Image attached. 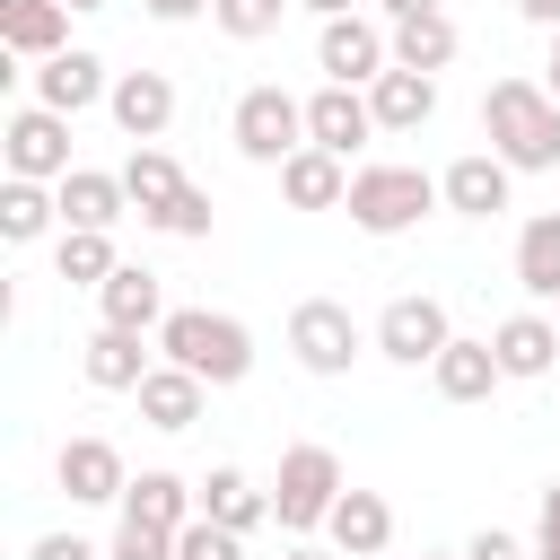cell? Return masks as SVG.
Returning a JSON list of instances; mask_svg holds the SVG:
<instances>
[{
    "mask_svg": "<svg viewBox=\"0 0 560 560\" xmlns=\"http://www.w3.org/2000/svg\"><path fill=\"white\" fill-rule=\"evenodd\" d=\"M122 192H131V210H140V219H158V210L184 192V166H175L158 140H140V149L122 158Z\"/></svg>",
    "mask_w": 560,
    "mask_h": 560,
    "instance_id": "28",
    "label": "cell"
},
{
    "mask_svg": "<svg viewBox=\"0 0 560 560\" xmlns=\"http://www.w3.org/2000/svg\"><path fill=\"white\" fill-rule=\"evenodd\" d=\"M298 9H315V18H350V0H298Z\"/></svg>",
    "mask_w": 560,
    "mask_h": 560,
    "instance_id": "43",
    "label": "cell"
},
{
    "mask_svg": "<svg viewBox=\"0 0 560 560\" xmlns=\"http://www.w3.org/2000/svg\"><path fill=\"white\" fill-rule=\"evenodd\" d=\"M0 44L18 61H52L70 44V0H0Z\"/></svg>",
    "mask_w": 560,
    "mask_h": 560,
    "instance_id": "22",
    "label": "cell"
},
{
    "mask_svg": "<svg viewBox=\"0 0 560 560\" xmlns=\"http://www.w3.org/2000/svg\"><path fill=\"white\" fill-rule=\"evenodd\" d=\"M140 9H149V18H158V26H184V18H201V9H210V0H140Z\"/></svg>",
    "mask_w": 560,
    "mask_h": 560,
    "instance_id": "38",
    "label": "cell"
},
{
    "mask_svg": "<svg viewBox=\"0 0 560 560\" xmlns=\"http://www.w3.org/2000/svg\"><path fill=\"white\" fill-rule=\"evenodd\" d=\"M201 516L228 525V534H254L271 516V490H254V472H236V464H210L201 472Z\"/></svg>",
    "mask_w": 560,
    "mask_h": 560,
    "instance_id": "26",
    "label": "cell"
},
{
    "mask_svg": "<svg viewBox=\"0 0 560 560\" xmlns=\"http://www.w3.org/2000/svg\"><path fill=\"white\" fill-rule=\"evenodd\" d=\"M376 9H385V26H402V18H429L438 0H376Z\"/></svg>",
    "mask_w": 560,
    "mask_h": 560,
    "instance_id": "40",
    "label": "cell"
},
{
    "mask_svg": "<svg viewBox=\"0 0 560 560\" xmlns=\"http://www.w3.org/2000/svg\"><path fill=\"white\" fill-rule=\"evenodd\" d=\"M298 0H210V18H219V35H236V44H262V35H280V18H289Z\"/></svg>",
    "mask_w": 560,
    "mask_h": 560,
    "instance_id": "32",
    "label": "cell"
},
{
    "mask_svg": "<svg viewBox=\"0 0 560 560\" xmlns=\"http://www.w3.org/2000/svg\"><path fill=\"white\" fill-rule=\"evenodd\" d=\"M534 560H560V481H542V508H534Z\"/></svg>",
    "mask_w": 560,
    "mask_h": 560,
    "instance_id": "35",
    "label": "cell"
},
{
    "mask_svg": "<svg viewBox=\"0 0 560 560\" xmlns=\"http://www.w3.org/2000/svg\"><path fill=\"white\" fill-rule=\"evenodd\" d=\"M394 368H429L446 341H455V324H446V306L429 298V289H411V298H394L385 315H376V332H368Z\"/></svg>",
    "mask_w": 560,
    "mask_h": 560,
    "instance_id": "9",
    "label": "cell"
},
{
    "mask_svg": "<svg viewBox=\"0 0 560 560\" xmlns=\"http://www.w3.org/2000/svg\"><path fill=\"white\" fill-rule=\"evenodd\" d=\"M385 560H394V551H385Z\"/></svg>",
    "mask_w": 560,
    "mask_h": 560,
    "instance_id": "46",
    "label": "cell"
},
{
    "mask_svg": "<svg viewBox=\"0 0 560 560\" xmlns=\"http://www.w3.org/2000/svg\"><path fill=\"white\" fill-rule=\"evenodd\" d=\"M105 114L122 122V140H158V131L175 122V79H166V70H114Z\"/></svg>",
    "mask_w": 560,
    "mask_h": 560,
    "instance_id": "15",
    "label": "cell"
},
{
    "mask_svg": "<svg viewBox=\"0 0 560 560\" xmlns=\"http://www.w3.org/2000/svg\"><path fill=\"white\" fill-rule=\"evenodd\" d=\"M490 350H499V368H508L516 385H534V376H551V368H560V324L525 306V315H508V324L490 332Z\"/></svg>",
    "mask_w": 560,
    "mask_h": 560,
    "instance_id": "21",
    "label": "cell"
},
{
    "mask_svg": "<svg viewBox=\"0 0 560 560\" xmlns=\"http://www.w3.org/2000/svg\"><path fill=\"white\" fill-rule=\"evenodd\" d=\"M508 184H516V166H508L499 149H464V158L438 175V201H446L455 219H499V210H508Z\"/></svg>",
    "mask_w": 560,
    "mask_h": 560,
    "instance_id": "12",
    "label": "cell"
},
{
    "mask_svg": "<svg viewBox=\"0 0 560 560\" xmlns=\"http://www.w3.org/2000/svg\"><path fill=\"white\" fill-rule=\"evenodd\" d=\"M70 9H105V0H70Z\"/></svg>",
    "mask_w": 560,
    "mask_h": 560,
    "instance_id": "45",
    "label": "cell"
},
{
    "mask_svg": "<svg viewBox=\"0 0 560 560\" xmlns=\"http://www.w3.org/2000/svg\"><path fill=\"white\" fill-rule=\"evenodd\" d=\"M359 350H368V332H359V315H350L341 298H306V306H289V359H298L306 376H350Z\"/></svg>",
    "mask_w": 560,
    "mask_h": 560,
    "instance_id": "6",
    "label": "cell"
},
{
    "mask_svg": "<svg viewBox=\"0 0 560 560\" xmlns=\"http://www.w3.org/2000/svg\"><path fill=\"white\" fill-rule=\"evenodd\" d=\"M464 560H534V542H516V534H499V525H490V534H472V542H464Z\"/></svg>",
    "mask_w": 560,
    "mask_h": 560,
    "instance_id": "37",
    "label": "cell"
},
{
    "mask_svg": "<svg viewBox=\"0 0 560 560\" xmlns=\"http://www.w3.org/2000/svg\"><path fill=\"white\" fill-rule=\"evenodd\" d=\"M499 376H508V368H499V350H490V341H464V332L429 359V385H438L446 402H490V385H499Z\"/></svg>",
    "mask_w": 560,
    "mask_h": 560,
    "instance_id": "24",
    "label": "cell"
},
{
    "mask_svg": "<svg viewBox=\"0 0 560 560\" xmlns=\"http://www.w3.org/2000/svg\"><path fill=\"white\" fill-rule=\"evenodd\" d=\"M26 79H35V105H52V114H88V105H105V96H114L105 61H96V52H79V44H61L52 61H35Z\"/></svg>",
    "mask_w": 560,
    "mask_h": 560,
    "instance_id": "13",
    "label": "cell"
},
{
    "mask_svg": "<svg viewBox=\"0 0 560 560\" xmlns=\"http://www.w3.org/2000/svg\"><path fill=\"white\" fill-rule=\"evenodd\" d=\"M306 140H315V149H332V158L368 149V140H376V105H368V88L324 79V88L306 96Z\"/></svg>",
    "mask_w": 560,
    "mask_h": 560,
    "instance_id": "11",
    "label": "cell"
},
{
    "mask_svg": "<svg viewBox=\"0 0 560 560\" xmlns=\"http://www.w3.org/2000/svg\"><path fill=\"white\" fill-rule=\"evenodd\" d=\"M280 192H289V210H341L350 201V158L306 140L298 158H280Z\"/></svg>",
    "mask_w": 560,
    "mask_h": 560,
    "instance_id": "19",
    "label": "cell"
},
{
    "mask_svg": "<svg viewBox=\"0 0 560 560\" xmlns=\"http://www.w3.org/2000/svg\"><path fill=\"white\" fill-rule=\"evenodd\" d=\"M52 192H61V228H114V219L131 210L122 175H105V166H70Z\"/></svg>",
    "mask_w": 560,
    "mask_h": 560,
    "instance_id": "25",
    "label": "cell"
},
{
    "mask_svg": "<svg viewBox=\"0 0 560 560\" xmlns=\"http://www.w3.org/2000/svg\"><path fill=\"white\" fill-rule=\"evenodd\" d=\"M52 219H61V192H52V184H35V175H9V184H0V236H9V245H35Z\"/></svg>",
    "mask_w": 560,
    "mask_h": 560,
    "instance_id": "29",
    "label": "cell"
},
{
    "mask_svg": "<svg viewBox=\"0 0 560 560\" xmlns=\"http://www.w3.org/2000/svg\"><path fill=\"white\" fill-rule=\"evenodd\" d=\"M455 44H464V35H455V18H446V9H429V18H402V26H394V61H402V70H429V79L455 61Z\"/></svg>",
    "mask_w": 560,
    "mask_h": 560,
    "instance_id": "30",
    "label": "cell"
},
{
    "mask_svg": "<svg viewBox=\"0 0 560 560\" xmlns=\"http://www.w3.org/2000/svg\"><path fill=\"white\" fill-rule=\"evenodd\" d=\"M201 394H210V385H201L192 368H175V359H158V368L140 376V420H149L158 438H184V429L201 420Z\"/></svg>",
    "mask_w": 560,
    "mask_h": 560,
    "instance_id": "18",
    "label": "cell"
},
{
    "mask_svg": "<svg viewBox=\"0 0 560 560\" xmlns=\"http://www.w3.org/2000/svg\"><path fill=\"white\" fill-rule=\"evenodd\" d=\"M149 228H158V236H210V192H201V184H184Z\"/></svg>",
    "mask_w": 560,
    "mask_h": 560,
    "instance_id": "33",
    "label": "cell"
},
{
    "mask_svg": "<svg viewBox=\"0 0 560 560\" xmlns=\"http://www.w3.org/2000/svg\"><path fill=\"white\" fill-rule=\"evenodd\" d=\"M350 481H341V455L332 446H289L280 455V481H271V516L289 525V534H324V516H332V499H341Z\"/></svg>",
    "mask_w": 560,
    "mask_h": 560,
    "instance_id": "4",
    "label": "cell"
},
{
    "mask_svg": "<svg viewBox=\"0 0 560 560\" xmlns=\"http://www.w3.org/2000/svg\"><path fill=\"white\" fill-rule=\"evenodd\" d=\"M122 516H131V525H166V534H184V525L201 516V481H184V472H131Z\"/></svg>",
    "mask_w": 560,
    "mask_h": 560,
    "instance_id": "20",
    "label": "cell"
},
{
    "mask_svg": "<svg viewBox=\"0 0 560 560\" xmlns=\"http://www.w3.org/2000/svg\"><path fill=\"white\" fill-rule=\"evenodd\" d=\"M52 481H61L79 508H122V490H131V472H122V446H114V438H70V446L52 455Z\"/></svg>",
    "mask_w": 560,
    "mask_h": 560,
    "instance_id": "10",
    "label": "cell"
},
{
    "mask_svg": "<svg viewBox=\"0 0 560 560\" xmlns=\"http://www.w3.org/2000/svg\"><path fill=\"white\" fill-rule=\"evenodd\" d=\"M158 350H166L175 368H192L201 385H236V376L254 368V332H245L236 315H210V306H175V315L158 324Z\"/></svg>",
    "mask_w": 560,
    "mask_h": 560,
    "instance_id": "2",
    "label": "cell"
},
{
    "mask_svg": "<svg viewBox=\"0 0 560 560\" xmlns=\"http://www.w3.org/2000/svg\"><path fill=\"white\" fill-rule=\"evenodd\" d=\"M516 18H525V26H542V35H551V26H560V0H516Z\"/></svg>",
    "mask_w": 560,
    "mask_h": 560,
    "instance_id": "39",
    "label": "cell"
},
{
    "mask_svg": "<svg viewBox=\"0 0 560 560\" xmlns=\"http://www.w3.org/2000/svg\"><path fill=\"white\" fill-rule=\"evenodd\" d=\"M280 560H341V551H332V542H324V551H315V542H289Z\"/></svg>",
    "mask_w": 560,
    "mask_h": 560,
    "instance_id": "41",
    "label": "cell"
},
{
    "mask_svg": "<svg viewBox=\"0 0 560 560\" xmlns=\"http://www.w3.org/2000/svg\"><path fill=\"white\" fill-rule=\"evenodd\" d=\"M341 210H350L359 236H402V228H420L438 210V175H420V166H359Z\"/></svg>",
    "mask_w": 560,
    "mask_h": 560,
    "instance_id": "3",
    "label": "cell"
},
{
    "mask_svg": "<svg viewBox=\"0 0 560 560\" xmlns=\"http://www.w3.org/2000/svg\"><path fill=\"white\" fill-rule=\"evenodd\" d=\"M429 560H464V551H429Z\"/></svg>",
    "mask_w": 560,
    "mask_h": 560,
    "instance_id": "44",
    "label": "cell"
},
{
    "mask_svg": "<svg viewBox=\"0 0 560 560\" xmlns=\"http://www.w3.org/2000/svg\"><path fill=\"white\" fill-rule=\"evenodd\" d=\"M516 289L525 298H560V210L516 228Z\"/></svg>",
    "mask_w": 560,
    "mask_h": 560,
    "instance_id": "27",
    "label": "cell"
},
{
    "mask_svg": "<svg viewBox=\"0 0 560 560\" xmlns=\"http://www.w3.org/2000/svg\"><path fill=\"white\" fill-rule=\"evenodd\" d=\"M228 140H236V158H254V166H280V158H298L306 149V105L289 96V88H245L236 96V114H228Z\"/></svg>",
    "mask_w": 560,
    "mask_h": 560,
    "instance_id": "5",
    "label": "cell"
},
{
    "mask_svg": "<svg viewBox=\"0 0 560 560\" xmlns=\"http://www.w3.org/2000/svg\"><path fill=\"white\" fill-rule=\"evenodd\" d=\"M0 158H9V175L61 184V175H70V114H52V105H18V114L0 122Z\"/></svg>",
    "mask_w": 560,
    "mask_h": 560,
    "instance_id": "7",
    "label": "cell"
},
{
    "mask_svg": "<svg viewBox=\"0 0 560 560\" xmlns=\"http://www.w3.org/2000/svg\"><path fill=\"white\" fill-rule=\"evenodd\" d=\"M114 560H175V534H166V525H131V516H122V525H114Z\"/></svg>",
    "mask_w": 560,
    "mask_h": 560,
    "instance_id": "34",
    "label": "cell"
},
{
    "mask_svg": "<svg viewBox=\"0 0 560 560\" xmlns=\"http://www.w3.org/2000/svg\"><path fill=\"white\" fill-rule=\"evenodd\" d=\"M481 131H490V149H499L516 175L560 166V96H551L542 79H490V96H481Z\"/></svg>",
    "mask_w": 560,
    "mask_h": 560,
    "instance_id": "1",
    "label": "cell"
},
{
    "mask_svg": "<svg viewBox=\"0 0 560 560\" xmlns=\"http://www.w3.org/2000/svg\"><path fill=\"white\" fill-rule=\"evenodd\" d=\"M368 105H376V131H420L429 114H438V79L429 70H376L368 79Z\"/></svg>",
    "mask_w": 560,
    "mask_h": 560,
    "instance_id": "23",
    "label": "cell"
},
{
    "mask_svg": "<svg viewBox=\"0 0 560 560\" xmlns=\"http://www.w3.org/2000/svg\"><path fill=\"white\" fill-rule=\"evenodd\" d=\"M315 70L324 79H341V88H368L376 70H394V35L376 26V18H324V35H315Z\"/></svg>",
    "mask_w": 560,
    "mask_h": 560,
    "instance_id": "8",
    "label": "cell"
},
{
    "mask_svg": "<svg viewBox=\"0 0 560 560\" xmlns=\"http://www.w3.org/2000/svg\"><path fill=\"white\" fill-rule=\"evenodd\" d=\"M96 306H105V324H122V332H158V324L175 315V306H166V280L140 271V262H114L105 289H96Z\"/></svg>",
    "mask_w": 560,
    "mask_h": 560,
    "instance_id": "17",
    "label": "cell"
},
{
    "mask_svg": "<svg viewBox=\"0 0 560 560\" xmlns=\"http://www.w3.org/2000/svg\"><path fill=\"white\" fill-rule=\"evenodd\" d=\"M52 271H61V280H79V289H105V271H114V228H61Z\"/></svg>",
    "mask_w": 560,
    "mask_h": 560,
    "instance_id": "31",
    "label": "cell"
},
{
    "mask_svg": "<svg viewBox=\"0 0 560 560\" xmlns=\"http://www.w3.org/2000/svg\"><path fill=\"white\" fill-rule=\"evenodd\" d=\"M542 88L560 96V26H551V61H542Z\"/></svg>",
    "mask_w": 560,
    "mask_h": 560,
    "instance_id": "42",
    "label": "cell"
},
{
    "mask_svg": "<svg viewBox=\"0 0 560 560\" xmlns=\"http://www.w3.org/2000/svg\"><path fill=\"white\" fill-rule=\"evenodd\" d=\"M149 332H122V324H96L88 332V350H79V376L96 385V394H140V376L158 368L149 350H140Z\"/></svg>",
    "mask_w": 560,
    "mask_h": 560,
    "instance_id": "16",
    "label": "cell"
},
{
    "mask_svg": "<svg viewBox=\"0 0 560 560\" xmlns=\"http://www.w3.org/2000/svg\"><path fill=\"white\" fill-rule=\"evenodd\" d=\"M324 542H332L341 560H385V551H394V508H385V490H341L332 516H324Z\"/></svg>",
    "mask_w": 560,
    "mask_h": 560,
    "instance_id": "14",
    "label": "cell"
},
{
    "mask_svg": "<svg viewBox=\"0 0 560 560\" xmlns=\"http://www.w3.org/2000/svg\"><path fill=\"white\" fill-rule=\"evenodd\" d=\"M26 560H114V551H96V542H79V534H35Z\"/></svg>",
    "mask_w": 560,
    "mask_h": 560,
    "instance_id": "36",
    "label": "cell"
}]
</instances>
